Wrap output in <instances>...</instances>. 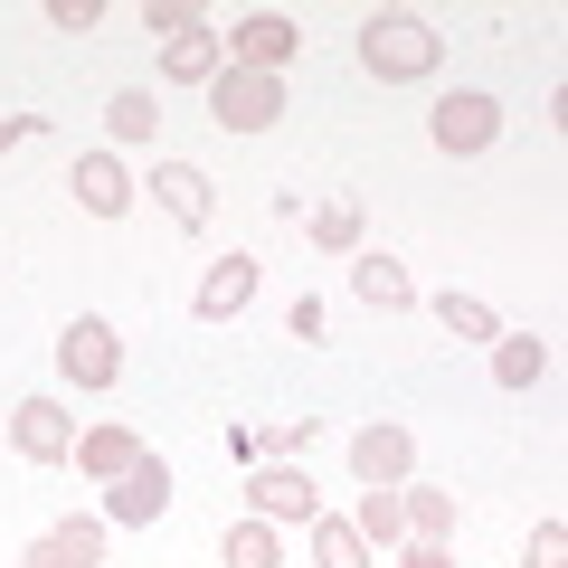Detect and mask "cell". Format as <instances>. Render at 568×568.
<instances>
[{"mask_svg":"<svg viewBox=\"0 0 568 568\" xmlns=\"http://www.w3.org/2000/svg\"><path fill=\"white\" fill-rule=\"evenodd\" d=\"M436 58H446V39L417 20V10H369L361 20V67L379 85H417V77H436Z\"/></svg>","mask_w":568,"mask_h":568,"instance_id":"1","label":"cell"},{"mask_svg":"<svg viewBox=\"0 0 568 568\" xmlns=\"http://www.w3.org/2000/svg\"><path fill=\"white\" fill-rule=\"evenodd\" d=\"M209 114H219V133H265V123L284 114V77H246V67H219V77H209Z\"/></svg>","mask_w":568,"mask_h":568,"instance_id":"2","label":"cell"},{"mask_svg":"<svg viewBox=\"0 0 568 568\" xmlns=\"http://www.w3.org/2000/svg\"><path fill=\"white\" fill-rule=\"evenodd\" d=\"M426 133H436V152H446V162H474V152H493V133H503V104L474 95V85H455V95L426 114Z\"/></svg>","mask_w":568,"mask_h":568,"instance_id":"3","label":"cell"},{"mask_svg":"<svg viewBox=\"0 0 568 568\" xmlns=\"http://www.w3.org/2000/svg\"><path fill=\"white\" fill-rule=\"evenodd\" d=\"M407 465H417V436H407L398 417H369L361 436H351V474H361L369 493H398V484H407Z\"/></svg>","mask_w":568,"mask_h":568,"instance_id":"4","label":"cell"},{"mask_svg":"<svg viewBox=\"0 0 568 568\" xmlns=\"http://www.w3.org/2000/svg\"><path fill=\"white\" fill-rule=\"evenodd\" d=\"M219 48H227V67H246V77H275V67L294 58V48H304V29L284 20V10H246V20L227 29Z\"/></svg>","mask_w":568,"mask_h":568,"instance_id":"5","label":"cell"},{"mask_svg":"<svg viewBox=\"0 0 568 568\" xmlns=\"http://www.w3.org/2000/svg\"><path fill=\"white\" fill-rule=\"evenodd\" d=\"M58 369L77 388H114L123 379V351H114V323H95V313H77V323L58 332Z\"/></svg>","mask_w":568,"mask_h":568,"instance_id":"6","label":"cell"},{"mask_svg":"<svg viewBox=\"0 0 568 568\" xmlns=\"http://www.w3.org/2000/svg\"><path fill=\"white\" fill-rule=\"evenodd\" d=\"M246 503H256V521H323V493H313L304 465H256V484H246Z\"/></svg>","mask_w":568,"mask_h":568,"instance_id":"7","label":"cell"},{"mask_svg":"<svg viewBox=\"0 0 568 568\" xmlns=\"http://www.w3.org/2000/svg\"><path fill=\"white\" fill-rule=\"evenodd\" d=\"M10 446H20L29 465H67V455H77V426H67L58 398H20L10 407Z\"/></svg>","mask_w":568,"mask_h":568,"instance_id":"8","label":"cell"},{"mask_svg":"<svg viewBox=\"0 0 568 568\" xmlns=\"http://www.w3.org/2000/svg\"><path fill=\"white\" fill-rule=\"evenodd\" d=\"M104 511H114V521H133V530L162 521V511H171V465H162V455H142L123 484H104Z\"/></svg>","mask_w":568,"mask_h":568,"instance_id":"9","label":"cell"},{"mask_svg":"<svg viewBox=\"0 0 568 568\" xmlns=\"http://www.w3.org/2000/svg\"><path fill=\"white\" fill-rule=\"evenodd\" d=\"M67 190H77V209H85V219H123V209H133V181H123V162H114V152H77Z\"/></svg>","mask_w":568,"mask_h":568,"instance_id":"10","label":"cell"},{"mask_svg":"<svg viewBox=\"0 0 568 568\" xmlns=\"http://www.w3.org/2000/svg\"><path fill=\"white\" fill-rule=\"evenodd\" d=\"M152 200L171 227H209V171L200 162H152Z\"/></svg>","mask_w":568,"mask_h":568,"instance_id":"11","label":"cell"},{"mask_svg":"<svg viewBox=\"0 0 568 568\" xmlns=\"http://www.w3.org/2000/svg\"><path fill=\"white\" fill-rule=\"evenodd\" d=\"M20 568H104V530L95 521H58L20 549Z\"/></svg>","mask_w":568,"mask_h":568,"instance_id":"12","label":"cell"},{"mask_svg":"<svg viewBox=\"0 0 568 568\" xmlns=\"http://www.w3.org/2000/svg\"><path fill=\"white\" fill-rule=\"evenodd\" d=\"M190 304H200V323H227V313H246L256 304V256H219L200 275V294H190Z\"/></svg>","mask_w":568,"mask_h":568,"instance_id":"13","label":"cell"},{"mask_svg":"<svg viewBox=\"0 0 568 568\" xmlns=\"http://www.w3.org/2000/svg\"><path fill=\"white\" fill-rule=\"evenodd\" d=\"M133 465H142L133 426H85V436H77V474H95V484H123Z\"/></svg>","mask_w":568,"mask_h":568,"instance_id":"14","label":"cell"},{"mask_svg":"<svg viewBox=\"0 0 568 568\" xmlns=\"http://www.w3.org/2000/svg\"><path fill=\"white\" fill-rule=\"evenodd\" d=\"M351 294H361L369 313H407L417 304V284H407L398 256H351Z\"/></svg>","mask_w":568,"mask_h":568,"instance_id":"15","label":"cell"},{"mask_svg":"<svg viewBox=\"0 0 568 568\" xmlns=\"http://www.w3.org/2000/svg\"><path fill=\"white\" fill-rule=\"evenodd\" d=\"M219 67H227V48H219V29H209V20L190 29V39H171V48H162V77H171V85H209Z\"/></svg>","mask_w":568,"mask_h":568,"instance_id":"16","label":"cell"},{"mask_svg":"<svg viewBox=\"0 0 568 568\" xmlns=\"http://www.w3.org/2000/svg\"><path fill=\"white\" fill-rule=\"evenodd\" d=\"M398 521H407V540H455V493L398 484Z\"/></svg>","mask_w":568,"mask_h":568,"instance_id":"17","label":"cell"},{"mask_svg":"<svg viewBox=\"0 0 568 568\" xmlns=\"http://www.w3.org/2000/svg\"><path fill=\"white\" fill-rule=\"evenodd\" d=\"M493 379H503V388H540V379H549V342L503 332V342H493Z\"/></svg>","mask_w":568,"mask_h":568,"instance_id":"18","label":"cell"},{"mask_svg":"<svg viewBox=\"0 0 568 568\" xmlns=\"http://www.w3.org/2000/svg\"><path fill=\"white\" fill-rule=\"evenodd\" d=\"M104 133H114V142H152V133H162V104L142 95V85H123V95L104 104Z\"/></svg>","mask_w":568,"mask_h":568,"instance_id":"19","label":"cell"},{"mask_svg":"<svg viewBox=\"0 0 568 568\" xmlns=\"http://www.w3.org/2000/svg\"><path fill=\"white\" fill-rule=\"evenodd\" d=\"M436 323H446L455 342H503V323H493L484 294H436Z\"/></svg>","mask_w":568,"mask_h":568,"instance_id":"20","label":"cell"},{"mask_svg":"<svg viewBox=\"0 0 568 568\" xmlns=\"http://www.w3.org/2000/svg\"><path fill=\"white\" fill-rule=\"evenodd\" d=\"M313 246L361 256V200H313Z\"/></svg>","mask_w":568,"mask_h":568,"instance_id":"21","label":"cell"},{"mask_svg":"<svg viewBox=\"0 0 568 568\" xmlns=\"http://www.w3.org/2000/svg\"><path fill=\"white\" fill-rule=\"evenodd\" d=\"M313 568H369V540L351 521H313Z\"/></svg>","mask_w":568,"mask_h":568,"instance_id":"22","label":"cell"},{"mask_svg":"<svg viewBox=\"0 0 568 568\" xmlns=\"http://www.w3.org/2000/svg\"><path fill=\"white\" fill-rule=\"evenodd\" d=\"M227 568H284L275 521H237V530H227Z\"/></svg>","mask_w":568,"mask_h":568,"instance_id":"23","label":"cell"},{"mask_svg":"<svg viewBox=\"0 0 568 568\" xmlns=\"http://www.w3.org/2000/svg\"><path fill=\"white\" fill-rule=\"evenodd\" d=\"M351 530H361L369 549H388V540H407V521H398V493H361V521H351Z\"/></svg>","mask_w":568,"mask_h":568,"instance_id":"24","label":"cell"},{"mask_svg":"<svg viewBox=\"0 0 568 568\" xmlns=\"http://www.w3.org/2000/svg\"><path fill=\"white\" fill-rule=\"evenodd\" d=\"M142 29H162V48H171V39L200 29V10H190V0H142Z\"/></svg>","mask_w":568,"mask_h":568,"instance_id":"25","label":"cell"},{"mask_svg":"<svg viewBox=\"0 0 568 568\" xmlns=\"http://www.w3.org/2000/svg\"><path fill=\"white\" fill-rule=\"evenodd\" d=\"M521 568H568V521H540V530H530Z\"/></svg>","mask_w":568,"mask_h":568,"instance_id":"26","label":"cell"},{"mask_svg":"<svg viewBox=\"0 0 568 568\" xmlns=\"http://www.w3.org/2000/svg\"><path fill=\"white\" fill-rule=\"evenodd\" d=\"M95 20H104V0H48V29H67V39H85Z\"/></svg>","mask_w":568,"mask_h":568,"instance_id":"27","label":"cell"},{"mask_svg":"<svg viewBox=\"0 0 568 568\" xmlns=\"http://www.w3.org/2000/svg\"><path fill=\"white\" fill-rule=\"evenodd\" d=\"M284 332H294V342H323V304H313V294H294V304H284Z\"/></svg>","mask_w":568,"mask_h":568,"instance_id":"28","label":"cell"},{"mask_svg":"<svg viewBox=\"0 0 568 568\" xmlns=\"http://www.w3.org/2000/svg\"><path fill=\"white\" fill-rule=\"evenodd\" d=\"M304 446H313V417H284L275 436H265V455H304Z\"/></svg>","mask_w":568,"mask_h":568,"instance_id":"29","label":"cell"},{"mask_svg":"<svg viewBox=\"0 0 568 568\" xmlns=\"http://www.w3.org/2000/svg\"><path fill=\"white\" fill-rule=\"evenodd\" d=\"M398 568H455V559H446V540H407V559H398Z\"/></svg>","mask_w":568,"mask_h":568,"instance_id":"30","label":"cell"},{"mask_svg":"<svg viewBox=\"0 0 568 568\" xmlns=\"http://www.w3.org/2000/svg\"><path fill=\"white\" fill-rule=\"evenodd\" d=\"M29 133V114H0V152H10V142H20Z\"/></svg>","mask_w":568,"mask_h":568,"instance_id":"31","label":"cell"}]
</instances>
